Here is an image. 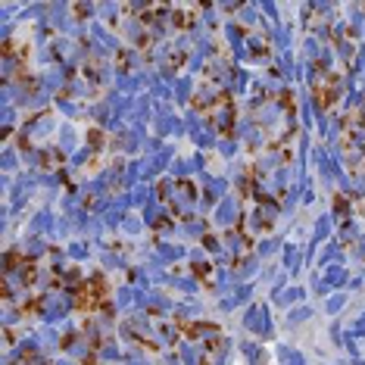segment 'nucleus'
<instances>
[{
  "instance_id": "f257e3e1",
  "label": "nucleus",
  "mask_w": 365,
  "mask_h": 365,
  "mask_svg": "<svg viewBox=\"0 0 365 365\" xmlns=\"http://www.w3.org/2000/svg\"><path fill=\"white\" fill-rule=\"evenodd\" d=\"M103 297H106V284H103V278H91L88 284L76 294V303L81 306V309H97V306L103 303Z\"/></svg>"
}]
</instances>
